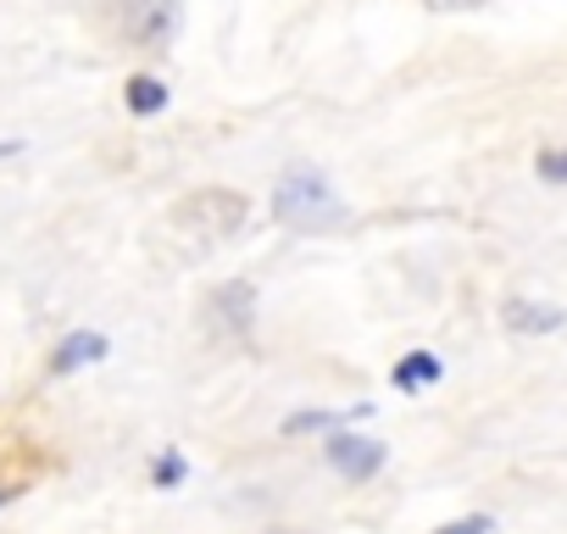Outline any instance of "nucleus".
I'll return each mask as SVG.
<instances>
[{
    "instance_id": "f03ea898",
    "label": "nucleus",
    "mask_w": 567,
    "mask_h": 534,
    "mask_svg": "<svg viewBox=\"0 0 567 534\" xmlns=\"http://www.w3.org/2000/svg\"><path fill=\"white\" fill-rule=\"evenodd\" d=\"M112 23L134 51H167L184 29V0H112Z\"/></svg>"
},
{
    "instance_id": "4468645a",
    "label": "nucleus",
    "mask_w": 567,
    "mask_h": 534,
    "mask_svg": "<svg viewBox=\"0 0 567 534\" xmlns=\"http://www.w3.org/2000/svg\"><path fill=\"white\" fill-rule=\"evenodd\" d=\"M434 12H467V7H484V0H429Z\"/></svg>"
},
{
    "instance_id": "0eeeda50",
    "label": "nucleus",
    "mask_w": 567,
    "mask_h": 534,
    "mask_svg": "<svg viewBox=\"0 0 567 534\" xmlns=\"http://www.w3.org/2000/svg\"><path fill=\"white\" fill-rule=\"evenodd\" d=\"M101 357H106V340L101 335H68L56 346V357H51V373H73V368H90Z\"/></svg>"
},
{
    "instance_id": "20e7f679",
    "label": "nucleus",
    "mask_w": 567,
    "mask_h": 534,
    "mask_svg": "<svg viewBox=\"0 0 567 534\" xmlns=\"http://www.w3.org/2000/svg\"><path fill=\"white\" fill-rule=\"evenodd\" d=\"M329 468L346 473V479H373L384 468V445L368 440V434H334L329 440Z\"/></svg>"
},
{
    "instance_id": "2eb2a0df",
    "label": "nucleus",
    "mask_w": 567,
    "mask_h": 534,
    "mask_svg": "<svg viewBox=\"0 0 567 534\" xmlns=\"http://www.w3.org/2000/svg\"><path fill=\"white\" fill-rule=\"evenodd\" d=\"M18 151H23V145H0V156H18Z\"/></svg>"
},
{
    "instance_id": "dca6fc26",
    "label": "nucleus",
    "mask_w": 567,
    "mask_h": 534,
    "mask_svg": "<svg viewBox=\"0 0 567 534\" xmlns=\"http://www.w3.org/2000/svg\"><path fill=\"white\" fill-rule=\"evenodd\" d=\"M12 495H18V490H0V506H7V501H12Z\"/></svg>"
},
{
    "instance_id": "7ed1b4c3",
    "label": "nucleus",
    "mask_w": 567,
    "mask_h": 534,
    "mask_svg": "<svg viewBox=\"0 0 567 534\" xmlns=\"http://www.w3.org/2000/svg\"><path fill=\"white\" fill-rule=\"evenodd\" d=\"M178 223H189L200 239H228L239 223H245V195H234V189H200V195H189L184 206H178Z\"/></svg>"
},
{
    "instance_id": "423d86ee",
    "label": "nucleus",
    "mask_w": 567,
    "mask_h": 534,
    "mask_svg": "<svg viewBox=\"0 0 567 534\" xmlns=\"http://www.w3.org/2000/svg\"><path fill=\"white\" fill-rule=\"evenodd\" d=\"M501 318H506L512 335H556L567 324V312L561 307H545V301H506Z\"/></svg>"
},
{
    "instance_id": "9b49d317",
    "label": "nucleus",
    "mask_w": 567,
    "mask_h": 534,
    "mask_svg": "<svg viewBox=\"0 0 567 534\" xmlns=\"http://www.w3.org/2000/svg\"><path fill=\"white\" fill-rule=\"evenodd\" d=\"M184 473H189V468H184V456H178V451H167V456H156V462H151V479H156L162 490L184 484Z\"/></svg>"
},
{
    "instance_id": "f257e3e1",
    "label": "nucleus",
    "mask_w": 567,
    "mask_h": 534,
    "mask_svg": "<svg viewBox=\"0 0 567 534\" xmlns=\"http://www.w3.org/2000/svg\"><path fill=\"white\" fill-rule=\"evenodd\" d=\"M272 217L284 228H301V234H323V228H340L346 223V206L334 201L329 178L318 167H290L272 189Z\"/></svg>"
},
{
    "instance_id": "39448f33",
    "label": "nucleus",
    "mask_w": 567,
    "mask_h": 534,
    "mask_svg": "<svg viewBox=\"0 0 567 534\" xmlns=\"http://www.w3.org/2000/svg\"><path fill=\"white\" fill-rule=\"evenodd\" d=\"M206 312H212V324L223 329V335H245L250 329V312H256V290L245 285V279H234V285H217L212 290V301H206Z\"/></svg>"
},
{
    "instance_id": "ddd939ff",
    "label": "nucleus",
    "mask_w": 567,
    "mask_h": 534,
    "mask_svg": "<svg viewBox=\"0 0 567 534\" xmlns=\"http://www.w3.org/2000/svg\"><path fill=\"white\" fill-rule=\"evenodd\" d=\"M434 534H489V517H456V523H445Z\"/></svg>"
},
{
    "instance_id": "1a4fd4ad",
    "label": "nucleus",
    "mask_w": 567,
    "mask_h": 534,
    "mask_svg": "<svg viewBox=\"0 0 567 534\" xmlns=\"http://www.w3.org/2000/svg\"><path fill=\"white\" fill-rule=\"evenodd\" d=\"M167 106V84L162 79H128V112H140V117H156Z\"/></svg>"
},
{
    "instance_id": "f8f14e48",
    "label": "nucleus",
    "mask_w": 567,
    "mask_h": 534,
    "mask_svg": "<svg viewBox=\"0 0 567 534\" xmlns=\"http://www.w3.org/2000/svg\"><path fill=\"white\" fill-rule=\"evenodd\" d=\"M534 167H539V178H545V184H567V151H539V162H534Z\"/></svg>"
},
{
    "instance_id": "6e6552de",
    "label": "nucleus",
    "mask_w": 567,
    "mask_h": 534,
    "mask_svg": "<svg viewBox=\"0 0 567 534\" xmlns=\"http://www.w3.org/2000/svg\"><path fill=\"white\" fill-rule=\"evenodd\" d=\"M445 368H440V357L434 351H412L401 368H395V390H423V384H434Z\"/></svg>"
},
{
    "instance_id": "9d476101",
    "label": "nucleus",
    "mask_w": 567,
    "mask_h": 534,
    "mask_svg": "<svg viewBox=\"0 0 567 534\" xmlns=\"http://www.w3.org/2000/svg\"><path fill=\"white\" fill-rule=\"evenodd\" d=\"M346 423L340 412H296V418H284V434H312V429H334Z\"/></svg>"
}]
</instances>
